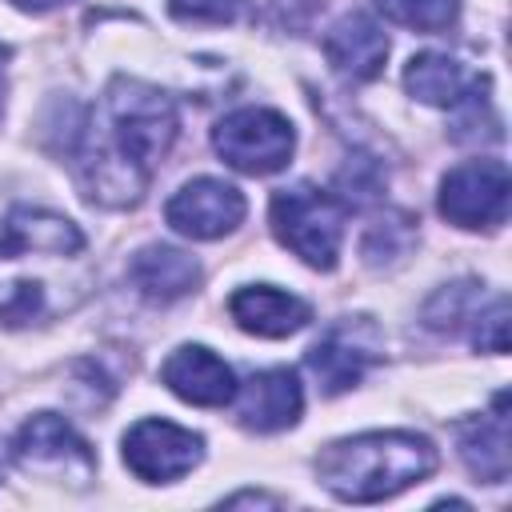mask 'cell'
I'll return each instance as SVG.
<instances>
[{"label":"cell","instance_id":"cell-23","mask_svg":"<svg viewBox=\"0 0 512 512\" xmlns=\"http://www.w3.org/2000/svg\"><path fill=\"white\" fill-rule=\"evenodd\" d=\"M224 504H228V508H240V504H268V508H280L284 500H280V496H264V492H236V496H228Z\"/></svg>","mask_w":512,"mask_h":512},{"label":"cell","instance_id":"cell-5","mask_svg":"<svg viewBox=\"0 0 512 512\" xmlns=\"http://www.w3.org/2000/svg\"><path fill=\"white\" fill-rule=\"evenodd\" d=\"M212 148L228 168L268 176L292 160L296 132L288 116H280L276 108H236L212 128Z\"/></svg>","mask_w":512,"mask_h":512},{"label":"cell","instance_id":"cell-6","mask_svg":"<svg viewBox=\"0 0 512 512\" xmlns=\"http://www.w3.org/2000/svg\"><path fill=\"white\" fill-rule=\"evenodd\" d=\"M12 456L28 476H44V480H60V484L68 480L72 488H84L96 476V452L56 412L28 416L12 440Z\"/></svg>","mask_w":512,"mask_h":512},{"label":"cell","instance_id":"cell-17","mask_svg":"<svg viewBox=\"0 0 512 512\" xmlns=\"http://www.w3.org/2000/svg\"><path fill=\"white\" fill-rule=\"evenodd\" d=\"M472 84H476V76H468L464 64L444 56V52H420L404 68V88L416 100L436 104V108H452Z\"/></svg>","mask_w":512,"mask_h":512},{"label":"cell","instance_id":"cell-16","mask_svg":"<svg viewBox=\"0 0 512 512\" xmlns=\"http://www.w3.org/2000/svg\"><path fill=\"white\" fill-rule=\"evenodd\" d=\"M128 280L132 288L152 300V304H172L188 292H196L200 284V264L180 252V248H168V244H148L132 256L128 264Z\"/></svg>","mask_w":512,"mask_h":512},{"label":"cell","instance_id":"cell-11","mask_svg":"<svg viewBox=\"0 0 512 512\" xmlns=\"http://www.w3.org/2000/svg\"><path fill=\"white\" fill-rule=\"evenodd\" d=\"M240 428L248 432H284L300 420L304 412V392L292 368H268V372H252L244 384H236L232 400Z\"/></svg>","mask_w":512,"mask_h":512},{"label":"cell","instance_id":"cell-18","mask_svg":"<svg viewBox=\"0 0 512 512\" xmlns=\"http://www.w3.org/2000/svg\"><path fill=\"white\" fill-rule=\"evenodd\" d=\"M376 8L384 12V20L412 28V32H444L456 12L460 0H376Z\"/></svg>","mask_w":512,"mask_h":512},{"label":"cell","instance_id":"cell-3","mask_svg":"<svg viewBox=\"0 0 512 512\" xmlns=\"http://www.w3.org/2000/svg\"><path fill=\"white\" fill-rule=\"evenodd\" d=\"M436 472V448L416 432H360L316 456L320 484L348 504L388 500Z\"/></svg>","mask_w":512,"mask_h":512},{"label":"cell","instance_id":"cell-20","mask_svg":"<svg viewBox=\"0 0 512 512\" xmlns=\"http://www.w3.org/2000/svg\"><path fill=\"white\" fill-rule=\"evenodd\" d=\"M180 24H236L252 16V0H168Z\"/></svg>","mask_w":512,"mask_h":512},{"label":"cell","instance_id":"cell-14","mask_svg":"<svg viewBox=\"0 0 512 512\" xmlns=\"http://www.w3.org/2000/svg\"><path fill=\"white\" fill-rule=\"evenodd\" d=\"M508 444H512V432H508V392H496L492 400V412L484 416H472L456 428V448H460V460L464 468L484 480V484H500L508 480Z\"/></svg>","mask_w":512,"mask_h":512},{"label":"cell","instance_id":"cell-7","mask_svg":"<svg viewBox=\"0 0 512 512\" xmlns=\"http://www.w3.org/2000/svg\"><path fill=\"white\" fill-rule=\"evenodd\" d=\"M384 360V336L372 316H340L324 328V336L308 348L304 364L316 376L324 396H340L364 380V372Z\"/></svg>","mask_w":512,"mask_h":512},{"label":"cell","instance_id":"cell-13","mask_svg":"<svg viewBox=\"0 0 512 512\" xmlns=\"http://www.w3.org/2000/svg\"><path fill=\"white\" fill-rule=\"evenodd\" d=\"M160 380L188 404H200V408H220L232 400L236 392V376L232 368L204 344H180L164 368H160Z\"/></svg>","mask_w":512,"mask_h":512},{"label":"cell","instance_id":"cell-9","mask_svg":"<svg viewBox=\"0 0 512 512\" xmlns=\"http://www.w3.org/2000/svg\"><path fill=\"white\" fill-rule=\"evenodd\" d=\"M204 460V440L172 420H136L124 432V464L144 484H172Z\"/></svg>","mask_w":512,"mask_h":512},{"label":"cell","instance_id":"cell-25","mask_svg":"<svg viewBox=\"0 0 512 512\" xmlns=\"http://www.w3.org/2000/svg\"><path fill=\"white\" fill-rule=\"evenodd\" d=\"M4 60H8V48L0 44V104H4Z\"/></svg>","mask_w":512,"mask_h":512},{"label":"cell","instance_id":"cell-8","mask_svg":"<svg viewBox=\"0 0 512 512\" xmlns=\"http://www.w3.org/2000/svg\"><path fill=\"white\" fill-rule=\"evenodd\" d=\"M440 216L456 228H500L508 216V164L464 160L440 180Z\"/></svg>","mask_w":512,"mask_h":512},{"label":"cell","instance_id":"cell-1","mask_svg":"<svg viewBox=\"0 0 512 512\" xmlns=\"http://www.w3.org/2000/svg\"><path fill=\"white\" fill-rule=\"evenodd\" d=\"M176 132L180 112L164 88L136 76H116L72 144L84 200L100 208H136L160 160L176 144Z\"/></svg>","mask_w":512,"mask_h":512},{"label":"cell","instance_id":"cell-4","mask_svg":"<svg viewBox=\"0 0 512 512\" xmlns=\"http://www.w3.org/2000/svg\"><path fill=\"white\" fill-rule=\"evenodd\" d=\"M268 220L276 240L300 256L308 268L332 272L336 256H340V240H344V204L316 188V184H292L272 192L268 204Z\"/></svg>","mask_w":512,"mask_h":512},{"label":"cell","instance_id":"cell-10","mask_svg":"<svg viewBox=\"0 0 512 512\" xmlns=\"http://www.w3.org/2000/svg\"><path fill=\"white\" fill-rule=\"evenodd\" d=\"M248 204H244V192L228 180H216V176H196L188 180L168 204H164V220L188 236V240H216V236H228L240 220H244Z\"/></svg>","mask_w":512,"mask_h":512},{"label":"cell","instance_id":"cell-2","mask_svg":"<svg viewBox=\"0 0 512 512\" xmlns=\"http://www.w3.org/2000/svg\"><path fill=\"white\" fill-rule=\"evenodd\" d=\"M96 284L84 232L48 208L16 204L0 220V324H48L88 300Z\"/></svg>","mask_w":512,"mask_h":512},{"label":"cell","instance_id":"cell-15","mask_svg":"<svg viewBox=\"0 0 512 512\" xmlns=\"http://www.w3.org/2000/svg\"><path fill=\"white\" fill-rule=\"evenodd\" d=\"M228 316L252 332V336H268V340H280V336H292L300 332L308 320H312V308L308 300L284 292V288H272V284H248V288H236L232 300H228Z\"/></svg>","mask_w":512,"mask_h":512},{"label":"cell","instance_id":"cell-19","mask_svg":"<svg viewBox=\"0 0 512 512\" xmlns=\"http://www.w3.org/2000/svg\"><path fill=\"white\" fill-rule=\"evenodd\" d=\"M472 300H476V284H472V280L448 284V288H440V292L424 304V324L436 328V332H448V328H456L460 320H468Z\"/></svg>","mask_w":512,"mask_h":512},{"label":"cell","instance_id":"cell-12","mask_svg":"<svg viewBox=\"0 0 512 512\" xmlns=\"http://www.w3.org/2000/svg\"><path fill=\"white\" fill-rule=\"evenodd\" d=\"M324 56L332 64L336 76L352 80V84H364V80H376L384 72V60H388V36L380 32V24L364 12H348L340 16L328 36H324Z\"/></svg>","mask_w":512,"mask_h":512},{"label":"cell","instance_id":"cell-24","mask_svg":"<svg viewBox=\"0 0 512 512\" xmlns=\"http://www.w3.org/2000/svg\"><path fill=\"white\" fill-rule=\"evenodd\" d=\"M16 8H24V12H52V8H64V4H72V0H12Z\"/></svg>","mask_w":512,"mask_h":512},{"label":"cell","instance_id":"cell-22","mask_svg":"<svg viewBox=\"0 0 512 512\" xmlns=\"http://www.w3.org/2000/svg\"><path fill=\"white\" fill-rule=\"evenodd\" d=\"M476 320V332H472V340H476V348L480 352H508V300L504 296H496L484 312H476L472 316Z\"/></svg>","mask_w":512,"mask_h":512},{"label":"cell","instance_id":"cell-21","mask_svg":"<svg viewBox=\"0 0 512 512\" xmlns=\"http://www.w3.org/2000/svg\"><path fill=\"white\" fill-rule=\"evenodd\" d=\"M336 188H340V204L348 208H360V204H368V200H376L380 196V168H376V160L372 156H356V160H348L340 172H336Z\"/></svg>","mask_w":512,"mask_h":512}]
</instances>
